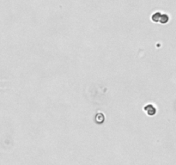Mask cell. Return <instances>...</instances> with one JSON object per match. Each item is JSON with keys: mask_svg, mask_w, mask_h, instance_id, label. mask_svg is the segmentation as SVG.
<instances>
[{"mask_svg": "<svg viewBox=\"0 0 176 165\" xmlns=\"http://www.w3.org/2000/svg\"><path fill=\"white\" fill-rule=\"evenodd\" d=\"M144 110L146 112L148 115H150V116H153L156 114L157 108L153 103H148L144 107Z\"/></svg>", "mask_w": 176, "mask_h": 165, "instance_id": "obj_1", "label": "cell"}, {"mask_svg": "<svg viewBox=\"0 0 176 165\" xmlns=\"http://www.w3.org/2000/svg\"><path fill=\"white\" fill-rule=\"evenodd\" d=\"M162 13L161 11L154 12V13L152 14V15H151V20H152L154 23H158V22L160 21L161 17H162Z\"/></svg>", "mask_w": 176, "mask_h": 165, "instance_id": "obj_2", "label": "cell"}, {"mask_svg": "<svg viewBox=\"0 0 176 165\" xmlns=\"http://www.w3.org/2000/svg\"><path fill=\"white\" fill-rule=\"evenodd\" d=\"M169 18H170V17H169V15L168 14L162 13V17H161V18H160L159 23H162V24H165V23H167L169 21Z\"/></svg>", "mask_w": 176, "mask_h": 165, "instance_id": "obj_3", "label": "cell"}, {"mask_svg": "<svg viewBox=\"0 0 176 165\" xmlns=\"http://www.w3.org/2000/svg\"><path fill=\"white\" fill-rule=\"evenodd\" d=\"M95 121H96L97 123L99 122V120H100V122H101V123H102L103 121L105 120V116H104V114H103L102 113H101V112H99V113H97L96 114H95Z\"/></svg>", "mask_w": 176, "mask_h": 165, "instance_id": "obj_4", "label": "cell"}]
</instances>
